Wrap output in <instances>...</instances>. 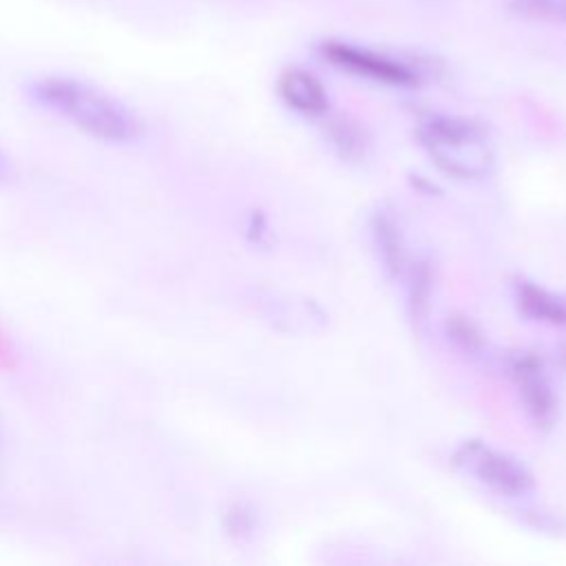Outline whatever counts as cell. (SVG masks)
<instances>
[{"label":"cell","instance_id":"8fae6325","mask_svg":"<svg viewBox=\"0 0 566 566\" xmlns=\"http://www.w3.org/2000/svg\"><path fill=\"white\" fill-rule=\"evenodd\" d=\"M332 139L340 148L343 157H356V155L363 153V146H365L360 128L354 122H347V119L334 122Z\"/></svg>","mask_w":566,"mask_h":566},{"label":"cell","instance_id":"7a4b0ae2","mask_svg":"<svg viewBox=\"0 0 566 566\" xmlns=\"http://www.w3.org/2000/svg\"><path fill=\"white\" fill-rule=\"evenodd\" d=\"M418 139L429 157L453 177H484L493 164L484 128L464 117L431 115L420 122Z\"/></svg>","mask_w":566,"mask_h":566},{"label":"cell","instance_id":"4fadbf2b","mask_svg":"<svg viewBox=\"0 0 566 566\" xmlns=\"http://www.w3.org/2000/svg\"><path fill=\"white\" fill-rule=\"evenodd\" d=\"M7 170H9V164H7V157H4L2 150H0V177H2Z\"/></svg>","mask_w":566,"mask_h":566},{"label":"cell","instance_id":"7c38bea8","mask_svg":"<svg viewBox=\"0 0 566 566\" xmlns=\"http://www.w3.org/2000/svg\"><path fill=\"white\" fill-rule=\"evenodd\" d=\"M449 334L467 349H473L478 343H480V336L475 334L473 325L467 323V321H453L449 323Z\"/></svg>","mask_w":566,"mask_h":566},{"label":"cell","instance_id":"30bf717a","mask_svg":"<svg viewBox=\"0 0 566 566\" xmlns=\"http://www.w3.org/2000/svg\"><path fill=\"white\" fill-rule=\"evenodd\" d=\"M431 270L427 263H418V268L413 270V281L409 287V305H411V314L413 318L422 316L429 303V294H431Z\"/></svg>","mask_w":566,"mask_h":566},{"label":"cell","instance_id":"52a82bcc","mask_svg":"<svg viewBox=\"0 0 566 566\" xmlns=\"http://www.w3.org/2000/svg\"><path fill=\"white\" fill-rule=\"evenodd\" d=\"M515 298L520 310L535 321H544L553 325L566 323V298L544 287H537L535 283H528V281L515 283Z\"/></svg>","mask_w":566,"mask_h":566},{"label":"cell","instance_id":"ba28073f","mask_svg":"<svg viewBox=\"0 0 566 566\" xmlns=\"http://www.w3.org/2000/svg\"><path fill=\"white\" fill-rule=\"evenodd\" d=\"M374 239H376L382 268L391 276H400L405 270V243H402V232L396 219L389 214H376Z\"/></svg>","mask_w":566,"mask_h":566},{"label":"cell","instance_id":"5b68a950","mask_svg":"<svg viewBox=\"0 0 566 566\" xmlns=\"http://www.w3.org/2000/svg\"><path fill=\"white\" fill-rule=\"evenodd\" d=\"M511 376L531 422L539 429L551 427L557 413V400L542 363L531 354H520L511 360Z\"/></svg>","mask_w":566,"mask_h":566},{"label":"cell","instance_id":"3957f363","mask_svg":"<svg viewBox=\"0 0 566 566\" xmlns=\"http://www.w3.org/2000/svg\"><path fill=\"white\" fill-rule=\"evenodd\" d=\"M455 462L500 495L520 497L533 489V475L522 462L502 451L484 447L482 442L462 444L455 453Z\"/></svg>","mask_w":566,"mask_h":566},{"label":"cell","instance_id":"6da1fadb","mask_svg":"<svg viewBox=\"0 0 566 566\" xmlns=\"http://www.w3.org/2000/svg\"><path fill=\"white\" fill-rule=\"evenodd\" d=\"M29 93L42 108L99 142L130 144L142 135L139 117L124 102L77 77L44 75L31 82Z\"/></svg>","mask_w":566,"mask_h":566},{"label":"cell","instance_id":"277c9868","mask_svg":"<svg viewBox=\"0 0 566 566\" xmlns=\"http://www.w3.org/2000/svg\"><path fill=\"white\" fill-rule=\"evenodd\" d=\"M323 57L334 64L336 69L378 82L387 86H413L418 84V71H413L409 64L389 57L385 53L356 46L352 42L343 40H327L321 44Z\"/></svg>","mask_w":566,"mask_h":566},{"label":"cell","instance_id":"8992f818","mask_svg":"<svg viewBox=\"0 0 566 566\" xmlns=\"http://www.w3.org/2000/svg\"><path fill=\"white\" fill-rule=\"evenodd\" d=\"M279 95L290 108L303 115H321L329 106V97L323 82L314 73L298 66L285 69L281 73Z\"/></svg>","mask_w":566,"mask_h":566},{"label":"cell","instance_id":"9c48e42d","mask_svg":"<svg viewBox=\"0 0 566 566\" xmlns=\"http://www.w3.org/2000/svg\"><path fill=\"white\" fill-rule=\"evenodd\" d=\"M509 11L531 22L566 24V0H509Z\"/></svg>","mask_w":566,"mask_h":566}]
</instances>
